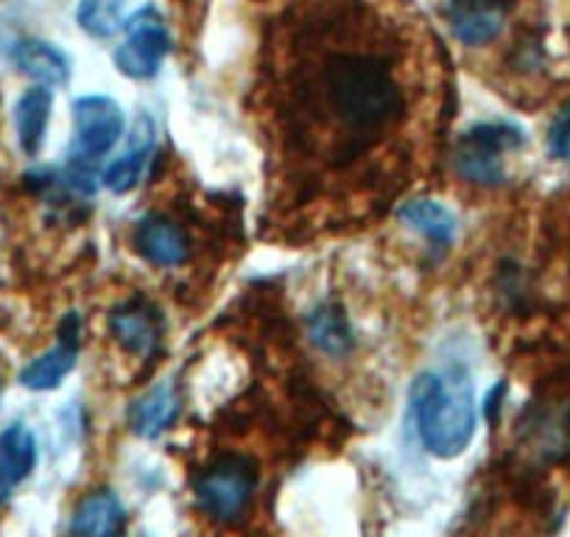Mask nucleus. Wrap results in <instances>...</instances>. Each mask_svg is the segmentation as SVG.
Here are the masks:
<instances>
[{"label": "nucleus", "mask_w": 570, "mask_h": 537, "mask_svg": "<svg viewBox=\"0 0 570 537\" xmlns=\"http://www.w3.org/2000/svg\"><path fill=\"white\" fill-rule=\"evenodd\" d=\"M308 107L338 135L336 163H350L397 124L405 96L383 53L353 48L325 53L311 70Z\"/></svg>", "instance_id": "nucleus-1"}, {"label": "nucleus", "mask_w": 570, "mask_h": 537, "mask_svg": "<svg viewBox=\"0 0 570 537\" xmlns=\"http://www.w3.org/2000/svg\"><path fill=\"white\" fill-rule=\"evenodd\" d=\"M411 418L422 446L434 457H459L475 435L473 383L462 372H422L411 383Z\"/></svg>", "instance_id": "nucleus-2"}, {"label": "nucleus", "mask_w": 570, "mask_h": 537, "mask_svg": "<svg viewBox=\"0 0 570 537\" xmlns=\"http://www.w3.org/2000/svg\"><path fill=\"white\" fill-rule=\"evenodd\" d=\"M523 146V131L512 124H475L459 138L453 166L462 179L473 185H501L507 179L503 155Z\"/></svg>", "instance_id": "nucleus-3"}, {"label": "nucleus", "mask_w": 570, "mask_h": 537, "mask_svg": "<svg viewBox=\"0 0 570 537\" xmlns=\"http://www.w3.org/2000/svg\"><path fill=\"white\" fill-rule=\"evenodd\" d=\"M76 138L70 149L68 168L73 174L92 179V166L101 160L124 135V113L107 96H85L73 104Z\"/></svg>", "instance_id": "nucleus-4"}, {"label": "nucleus", "mask_w": 570, "mask_h": 537, "mask_svg": "<svg viewBox=\"0 0 570 537\" xmlns=\"http://www.w3.org/2000/svg\"><path fill=\"white\" fill-rule=\"evenodd\" d=\"M257 487V465L246 457H222L205 468L196 479L194 492L199 507L210 518L227 520L240 518L249 507Z\"/></svg>", "instance_id": "nucleus-5"}, {"label": "nucleus", "mask_w": 570, "mask_h": 537, "mask_svg": "<svg viewBox=\"0 0 570 537\" xmlns=\"http://www.w3.org/2000/svg\"><path fill=\"white\" fill-rule=\"evenodd\" d=\"M171 51V37L157 9L146 7L126 23L124 46L115 51V65L129 79H151Z\"/></svg>", "instance_id": "nucleus-6"}, {"label": "nucleus", "mask_w": 570, "mask_h": 537, "mask_svg": "<svg viewBox=\"0 0 570 537\" xmlns=\"http://www.w3.org/2000/svg\"><path fill=\"white\" fill-rule=\"evenodd\" d=\"M514 0H445L448 26L453 37L468 48L490 46L507 29Z\"/></svg>", "instance_id": "nucleus-7"}, {"label": "nucleus", "mask_w": 570, "mask_h": 537, "mask_svg": "<svg viewBox=\"0 0 570 537\" xmlns=\"http://www.w3.org/2000/svg\"><path fill=\"white\" fill-rule=\"evenodd\" d=\"M79 336H81V320L79 314H68L59 322V342L53 344L48 353L31 361L20 372V383L31 392H48L57 389L59 383L68 378V372L76 367V355H79Z\"/></svg>", "instance_id": "nucleus-8"}, {"label": "nucleus", "mask_w": 570, "mask_h": 537, "mask_svg": "<svg viewBox=\"0 0 570 537\" xmlns=\"http://www.w3.org/2000/svg\"><path fill=\"white\" fill-rule=\"evenodd\" d=\"M109 331L126 353H155L163 339V314L146 297H131L109 314Z\"/></svg>", "instance_id": "nucleus-9"}, {"label": "nucleus", "mask_w": 570, "mask_h": 537, "mask_svg": "<svg viewBox=\"0 0 570 537\" xmlns=\"http://www.w3.org/2000/svg\"><path fill=\"white\" fill-rule=\"evenodd\" d=\"M135 250L155 266H179L190 255L188 235L166 216H146L137 224Z\"/></svg>", "instance_id": "nucleus-10"}, {"label": "nucleus", "mask_w": 570, "mask_h": 537, "mask_svg": "<svg viewBox=\"0 0 570 537\" xmlns=\"http://www.w3.org/2000/svg\"><path fill=\"white\" fill-rule=\"evenodd\" d=\"M151 149H155V124H151L149 115H137L129 146H126L118 160L109 163V168L104 172V185L112 194H126V191L135 188L140 174L146 172Z\"/></svg>", "instance_id": "nucleus-11"}, {"label": "nucleus", "mask_w": 570, "mask_h": 537, "mask_svg": "<svg viewBox=\"0 0 570 537\" xmlns=\"http://www.w3.org/2000/svg\"><path fill=\"white\" fill-rule=\"evenodd\" d=\"M68 537H126V512L118 496L98 490L76 507Z\"/></svg>", "instance_id": "nucleus-12"}, {"label": "nucleus", "mask_w": 570, "mask_h": 537, "mask_svg": "<svg viewBox=\"0 0 570 537\" xmlns=\"http://www.w3.org/2000/svg\"><path fill=\"white\" fill-rule=\"evenodd\" d=\"M179 414V394L171 381L151 387L149 392L137 398L129 409V426L142 440H157L163 431L171 429Z\"/></svg>", "instance_id": "nucleus-13"}, {"label": "nucleus", "mask_w": 570, "mask_h": 537, "mask_svg": "<svg viewBox=\"0 0 570 537\" xmlns=\"http://www.w3.org/2000/svg\"><path fill=\"white\" fill-rule=\"evenodd\" d=\"M14 65L40 87L68 85L70 59L46 40H23L14 48Z\"/></svg>", "instance_id": "nucleus-14"}, {"label": "nucleus", "mask_w": 570, "mask_h": 537, "mask_svg": "<svg viewBox=\"0 0 570 537\" xmlns=\"http://www.w3.org/2000/svg\"><path fill=\"white\" fill-rule=\"evenodd\" d=\"M53 96L46 87H31L20 96L14 104V126H18V140L20 149L29 157L40 155L42 144H46V129L51 120Z\"/></svg>", "instance_id": "nucleus-15"}, {"label": "nucleus", "mask_w": 570, "mask_h": 537, "mask_svg": "<svg viewBox=\"0 0 570 537\" xmlns=\"http://www.w3.org/2000/svg\"><path fill=\"white\" fill-rule=\"evenodd\" d=\"M308 336L325 355H347L353 350V328L338 305L325 303L308 316Z\"/></svg>", "instance_id": "nucleus-16"}, {"label": "nucleus", "mask_w": 570, "mask_h": 537, "mask_svg": "<svg viewBox=\"0 0 570 537\" xmlns=\"http://www.w3.org/2000/svg\"><path fill=\"white\" fill-rule=\"evenodd\" d=\"M400 218L409 224L411 230L425 235L434 246H448L456 235V218L445 205L431 199H414L409 205L400 207Z\"/></svg>", "instance_id": "nucleus-17"}, {"label": "nucleus", "mask_w": 570, "mask_h": 537, "mask_svg": "<svg viewBox=\"0 0 570 537\" xmlns=\"http://www.w3.org/2000/svg\"><path fill=\"white\" fill-rule=\"evenodd\" d=\"M37 465V440L23 423H12L0 431V470L7 479L23 481Z\"/></svg>", "instance_id": "nucleus-18"}, {"label": "nucleus", "mask_w": 570, "mask_h": 537, "mask_svg": "<svg viewBox=\"0 0 570 537\" xmlns=\"http://www.w3.org/2000/svg\"><path fill=\"white\" fill-rule=\"evenodd\" d=\"M126 0H81L76 9L81 31H87L96 40H109L124 26Z\"/></svg>", "instance_id": "nucleus-19"}, {"label": "nucleus", "mask_w": 570, "mask_h": 537, "mask_svg": "<svg viewBox=\"0 0 570 537\" xmlns=\"http://www.w3.org/2000/svg\"><path fill=\"white\" fill-rule=\"evenodd\" d=\"M548 152L557 160H570V104H564L548 126Z\"/></svg>", "instance_id": "nucleus-20"}, {"label": "nucleus", "mask_w": 570, "mask_h": 537, "mask_svg": "<svg viewBox=\"0 0 570 537\" xmlns=\"http://www.w3.org/2000/svg\"><path fill=\"white\" fill-rule=\"evenodd\" d=\"M501 394H503V383H498V387L490 392V398H487L484 412H487V418H490V420L498 418V409H501Z\"/></svg>", "instance_id": "nucleus-21"}, {"label": "nucleus", "mask_w": 570, "mask_h": 537, "mask_svg": "<svg viewBox=\"0 0 570 537\" xmlns=\"http://www.w3.org/2000/svg\"><path fill=\"white\" fill-rule=\"evenodd\" d=\"M9 485H12V481L7 479V473H3V470H0V501H7V496H9Z\"/></svg>", "instance_id": "nucleus-22"}]
</instances>
